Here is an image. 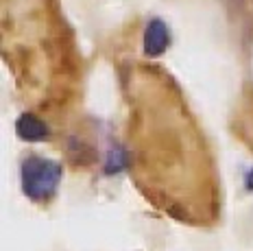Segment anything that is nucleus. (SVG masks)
I'll return each mask as SVG.
<instances>
[{"instance_id": "nucleus-1", "label": "nucleus", "mask_w": 253, "mask_h": 251, "mask_svg": "<svg viewBox=\"0 0 253 251\" xmlns=\"http://www.w3.org/2000/svg\"><path fill=\"white\" fill-rule=\"evenodd\" d=\"M61 179V166L52 160L29 158L22 164V190L33 201H44L55 195Z\"/></svg>"}, {"instance_id": "nucleus-2", "label": "nucleus", "mask_w": 253, "mask_h": 251, "mask_svg": "<svg viewBox=\"0 0 253 251\" xmlns=\"http://www.w3.org/2000/svg\"><path fill=\"white\" fill-rule=\"evenodd\" d=\"M168 48V29L162 20H151L144 31V53L157 57Z\"/></svg>"}, {"instance_id": "nucleus-3", "label": "nucleus", "mask_w": 253, "mask_h": 251, "mask_svg": "<svg viewBox=\"0 0 253 251\" xmlns=\"http://www.w3.org/2000/svg\"><path fill=\"white\" fill-rule=\"evenodd\" d=\"M15 131L22 140H29V142H40V140L48 138V127L42 123L40 118L31 116V114H24L20 116L18 125H15Z\"/></svg>"}, {"instance_id": "nucleus-4", "label": "nucleus", "mask_w": 253, "mask_h": 251, "mask_svg": "<svg viewBox=\"0 0 253 251\" xmlns=\"http://www.w3.org/2000/svg\"><path fill=\"white\" fill-rule=\"evenodd\" d=\"M247 188H249V190H253V168H251L249 175H247Z\"/></svg>"}]
</instances>
